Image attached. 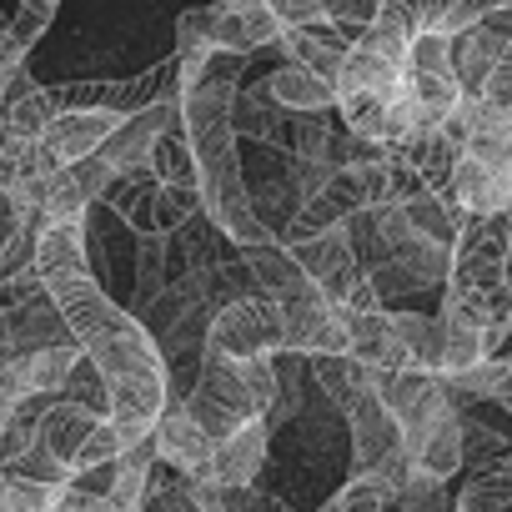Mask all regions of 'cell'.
Instances as JSON below:
<instances>
[{
    "label": "cell",
    "instance_id": "obj_40",
    "mask_svg": "<svg viewBox=\"0 0 512 512\" xmlns=\"http://www.w3.org/2000/svg\"><path fill=\"white\" fill-rule=\"evenodd\" d=\"M0 512H16V502H11V492H6V482H0Z\"/></svg>",
    "mask_w": 512,
    "mask_h": 512
},
{
    "label": "cell",
    "instance_id": "obj_23",
    "mask_svg": "<svg viewBox=\"0 0 512 512\" xmlns=\"http://www.w3.org/2000/svg\"><path fill=\"white\" fill-rule=\"evenodd\" d=\"M402 211H407V221H412V231L417 236H427V241H437V246H452L457 241V231H462V211L447 201V196H437V191H427V196H412V201H397Z\"/></svg>",
    "mask_w": 512,
    "mask_h": 512
},
{
    "label": "cell",
    "instance_id": "obj_38",
    "mask_svg": "<svg viewBox=\"0 0 512 512\" xmlns=\"http://www.w3.org/2000/svg\"><path fill=\"white\" fill-rule=\"evenodd\" d=\"M16 226H21V211H16V201H11L6 191H0V246L16 236Z\"/></svg>",
    "mask_w": 512,
    "mask_h": 512
},
{
    "label": "cell",
    "instance_id": "obj_5",
    "mask_svg": "<svg viewBox=\"0 0 512 512\" xmlns=\"http://www.w3.org/2000/svg\"><path fill=\"white\" fill-rule=\"evenodd\" d=\"M282 251L292 256V262L322 287V297L337 307L352 287H357V277H367L362 267H357V256H352V246H347V231L342 226H327V231H317V236H302V241H282Z\"/></svg>",
    "mask_w": 512,
    "mask_h": 512
},
{
    "label": "cell",
    "instance_id": "obj_16",
    "mask_svg": "<svg viewBox=\"0 0 512 512\" xmlns=\"http://www.w3.org/2000/svg\"><path fill=\"white\" fill-rule=\"evenodd\" d=\"M6 332H11V347H16V357H31V352H46V347H71L76 337H71V322H66V312L56 307V297L41 287V292H31L26 302H16L11 312H6Z\"/></svg>",
    "mask_w": 512,
    "mask_h": 512
},
{
    "label": "cell",
    "instance_id": "obj_36",
    "mask_svg": "<svg viewBox=\"0 0 512 512\" xmlns=\"http://www.w3.org/2000/svg\"><path fill=\"white\" fill-rule=\"evenodd\" d=\"M71 482H76L86 497H111V487H116V462H101V467L71 472Z\"/></svg>",
    "mask_w": 512,
    "mask_h": 512
},
{
    "label": "cell",
    "instance_id": "obj_35",
    "mask_svg": "<svg viewBox=\"0 0 512 512\" xmlns=\"http://www.w3.org/2000/svg\"><path fill=\"white\" fill-rule=\"evenodd\" d=\"M267 6L277 11L282 31H292V26H312V21H327V16H322V0H267Z\"/></svg>",
    "mask_w": 512,
    "mask_h": 512
},
{
    "label": "cell",
    "instance_id": "obj_42",
    "mask_svg": "<svg viewBox=\"0 0 512 512\" xmlns=\"http://www.w3.org/2000/svg\"><path fill=\"white\" fill-rule=\"evenodd\" d=\"M502 407H507V412H512V397H507V402H502Z\"/></svg>",
    "mask_w": 512,
    "mask_h": 512
},
{
    "label": "cell",
    "instance_id": "obj_14",
    "mask_svg": "<svg viewBox=\"0 0 512 512\" xmlns=\"http://www.w3.org/2000/svg\"><path fill=\"white\" fill-rule=\"evenodd\" d=\"M402 447H407V457H412L417 472L452 482V477L462 472V412L447 407V412H437L432 422L402 432Z\"/></svg>",
    "mask_w": 512,
    "mask_h": 512
},
{
    "label": "cell",
    "instance_id": "obj_24",
    "mask_svg": "<svg viewBox=\"0 0 512 512\" xmlns=\"http://www.w3.org/2000/svg\"><path fill=\"white\" fill-rule=\"evenodd\" d=\"M146 166H151V176H156L161 186H196V156H191V141H186L181 121L156 136Z\"/></svg>",
    "mask_w": 512,
    "mask_h": 512
},
{
    "label": "cell",
    "instance_id": "obj_18",
    "mask_svg": "<svg viewBox=\"0 0 512 512\" xmlns=\"http://www.w3.org/2000/svg\"><path fill=\"white\" fill-rule=\"evenodd\" d=\"M267 467V422L256 417L246 427H236L231 437L216 442V457H211V482L221 487H251Z\"/></svg>",
    "mask_w": 512,
    "mask_h": 512
},
{
    "label": "cell",
    "instance_id": "obj_33",
    "mask_svg": "<svg viewBox=\"0 0 512 512\" xmlns=\"http://www.w3.org/2000/svg\"><path fill=\"white\" fill-rule=\"evenodd\" d=\"M377 6H382V0H322V16L357 41V36L377 21Z\"/></svg>",
    "mask_w": 512,
    "mask_h": 512
},
{
    "label": "cell",
    "instance_id": "obj_12",
    "mask_svg": "<svg viewBox=\"0 0 512 512\" xmlns=\"http://www.w3.org/2000/svg\"><path fill=\"white\" fill-rule=\"evenodd\" d=\"M106 186H111V166H106L101 156H86V161H76V166H61V171L46 181L41 216H46V221H81V216L101 201Z\"/></svg>",
    "mask_w": 512,
    "mask_h": 512
},
{
    "label": "cell",
    "instance_id": "obj_31",
    "mask_svg": "<svg viewBox=\"0 0 512 512\" xmlns=\"http://www.w3.org/2000/svg\"><path fill=\"white\" fill-rule=\"evenodd\" d=\"M0 472H16V477H26V482H41V487H61V482H71V467H66L61 457H51L41 442H36L26 457H16L11 467H0Z\"/></svg>",
    "mask_w": 512,
    "mask_h": 512
},
{
    "label": "cell",
    "instance_id": "obj_32",
    "mask_svg": "<svg viewBox=\"0 0 512 512\" xmlns=\"http://www.w3.org/2000/svg\"><path fill=\"white\" fill-rule=\"evenodd\" d=\"M116 457H121V432H116V422H111V417H101V422H96V432L86 437V447L76 452L71 472H86V467H101V462H116Z\"/></svg>",
    "mask_w": 512,
    "mask_h": 512
},
{
    "label": "cell",
    "instance_id": "obj_39",
    "mask_svg": "<svg viewBox=\"0 0 512 512\" xmlns=\"http://www.w3.org/2000/svg\"><path fill=\"white\" fill-rule=\"evenodd\" d=\"M16 362V347H11V332H6V312H0V367Z\"/></svg>",
    "mask_w": 512,
    "mask_h": 512
},
{
    "label": "cell",
    "instance_id": "obj_10",
    "mask_svg": "<svg viewBox=\"0 0 512 512\" xmlns=\"http://www.w3.org/2000/svg\"><path fill=\"white\" fill-rule=\"evenodd\" d=\"M282 41V21L267 0H231V6H216V31L211 46L221 56H256L262 46Z\"/></svg>",
    "mask_w": 512,
    "mask_h": 512
},
{
    "label": "cell",
    "instance_id": "obj_34",
    "mask_svg": "<svg viewBox=\"0 0 512 512\" xmlns=\"http://www.w3.org/2000/svg\"><path fill=\"white\" fill-rule=\"evenodd\" d=\"M482 106H492V111H507V116H512V41H507L502 61L492 66V76H487V86H482Z\"/></svg>",
    "mask_w": 512,
    "mask_h": 512
},
{
    "label": "cell",
    "instance_id": "obj_28",
    "mask_svg": "<svg viewBox=\"0 0 512 512\" xmlns=\"http://www.w3.org/2000/svg\"><path fill=\"white\" fill-rule=\"evenodd\" d=\"M81 357V347L71 342V347H46V352H31V357H21L26 362V377H31V392H41V397H61V387H66V372H71V362Z\"/></svg>",
    "mask_w": 512,
    "mask_h": 512
},
{
    "label": "cell",
    "instance_id": "obj_27",
    "mask_svg": "<svg viewBox=\"0 0 512 512\" xmlns=\"http://www.w3.org/2000/svg\"><path fill=\"white\" fill-rule=\"evenodd\" d=\"M397 512H457V497L447 492V482L442 477H427V472H407L402 477V487H397V502H392Z\"/></svg>",
    "mask_w": 512,
    "mask_h": 512
},
{
    "label": "cell",
    "instance_id": "obj_30",
    "mask_svg": "<svg viewBox=\"0 0 512 512\" xmlns=\"http://www.w3.org/2000/svg\"><path fill=\"white\" fill-rule=\"evenodd\" d=\"M6 121H11V131H16V136H31V141H36V136H41V131H46V126L56 121L51 91H46V86H36L31 96L11 101V106H6Z\"/></svg>",
    "mask_w": 512,
    "mask_h": 512
},
{
    "label": "cell",
    "instance_id": "obj_2",
    "mask_svg": "<svg viewBox=\"0 0 512 512\" xmlns=\"http://www.w3.org/2000/svg\"><path fill=\"white\" fill-rule=\"evenodd\" d=\"M272 392H277L272 357L231 362V357L206 352V357H201V372H196V387H191V397H186V412H191V422H196L211 442H221V437H231L236 427L267 417Z\"/></svg>",
    "mask_w": 512,
    "mask_h": 512
},
{
    "label": "cell",
    "instance_id": "obj_4",
    "mask_svg": "<svg viewBox=\"0 0 512 512\" xmlns=\"http://www.w3.org/2000/svg\"><path fill=\"white\" fill-rule=\"evenodd\" d=\"M342 417H347V432H352V477H367V472H377L387 457L407 452L397 417H392V412L382 407V397H377V372L352 392V402L342 407Z\"/></svg>",
    "mask_w": 512,
    "mask_h": 512
},
{
    "label": "cell",
    "instance_id": "obj_1",
    "mask_svg": "<svg viewBox=\"0 0 512 512\" xmlns=\"http://www.w3.org/2000/svg\"><path fill=\"white\" fill-rule=\"evenodd\" d=\"M36 277L56 297V307L71 322L76 347L101 367L111 392V422H156L166 412V362L151 342V332L111 302L91 267H86V241L81 221H46L36 241Z\"/></svg>",
    "mask_w": 512,
    "mask_h": 512
},
{
    "label": "cell",
    "instance_id": "obj_20",
    "mask_svg": "<svg viewBox=\"0 0 512 512\" xmlns=\"http://www.w3.org/2000/svg\"><path fill=\"white\" fill-rule=\"evenodd\" d=\"M96 422H101V417H96V412H86L81 402L56 397V402L41 412V447L71 467V462H76V452L86 447V437L96 432Z\"/></svg>",
    "mask_w": 512,
    "mask_h": 512
},
{
    "label": "cell",
    "instance_id": "obj_15",
    "mask_svg": "<svg viewBox=\"0 0 512 512\" xmlns=\"http://www.w3.org/2000/svg\"><path fill=\"white\" fill-rule=\"evenodd\" d=\"M462 216H492V211H512V171H497V166H482L477 156H457L452 176H447V191H442Z\"/></svg>",
    "mask_w": 512,
    "mask_h": 512
},
{
    "label": "cell",
    "instance_id": "obj_9",
    "mask_svg": "<svg viewBox=\"0 0 512 512\" xmlns=\"http://www.w3.org/2000/svg\"><path fill=\"white\" fill-rule=\"evenodd\" d=\"M377 397L397 417L402 432H412V427H422V422H432L437 412L452 407L437 372H377Z\"/></svg>",
    "mask_w": 512,
    "mask_h": 512
},
{
    "label": "cell",
    "instance_id": "obj_29",
    "mask_svg": "<svg viewBox=\"0 0 512 512\" xmlns=\"http://www.w3.org/2000/svg\"><path fill=\"white\" fill-rule=\"evenodd\" d=\"M211 31H216V6H191V11H181V21H176V56H181V61H191V56H216Z\"/></svg>",
    "mask_w": 512,
    "mask_h": 512
},
{
    "label": "cell",
    "instance_id": "obj_37",
    "mask_svg": "<svg viewBox=\"0 0 512 512\" xmlns=\"http://www.w3.org/2000/svg\"><path fill=\"white\" fill-rule=\"evenodd\" d=\"M26 71V51L6 36V41H0V101H6V91H11V81Z\"/></svg>",
    "mask_w": 512,
    "mask_h": 512
},
{
    "label": "cell",
    "instance_id": "obj_41",
    "mask_svg": "<svg viewBox=\"0 0 512 512\" xmlns=\"http://www.w3.org/2000/svg\"><path fill=\"white\" fill-rule=\"evenodd\" d=\"M6 36H11V16H6V11H0V41H6Z\"/></svg>",
    "mask_w": 512,
    "mask_h": 512
},
{
    "label": "cell",
    "instance_id": "obj_6",
    "mask_svg": "<svg viewBox=\"0 0 512 512\" xmlns=\"http://www.w3.org/2000/svg\"><path fill=\"white\" fill-rule=\"evenodd\" d=\"M181 121V91H166L161 101H151V106H141V111H131L111 136H106V146L96 151L106 166H111V176H126V171H141L146 161H151V146H156V136L166 131V126H176Z\"/></svg>",
    "mask_w": 512,
    "mask_h": 512
},
{
    "label": "cell",
    "instance_id": "obj_13",
    "mask_svg": "<svg viewBox=\"0 0 512 512\" xmlns=\"http://www.w3.org/2000/svg\"><path fill=\"white\" fill-rule=\"evenodd\" d=\"M211 457H216V442L191 422L186 407H166L156 417V462L181 472V477H211Z\"/></svg>",
    "mask_w": 512,
    "mask_h": 512
},
{
    "label": "cell",
    "instance_id": "obj_22",
    "mask_svg": "<svg viewBox=\"0 0 512 512\" xmlns=\"http://www.w3.org/2000/svg\"><path fill=\"white\" fill-rule=\"evenodd\" d=\"M507 507H512V452L502 462L477 467L457 492V512H507Z\"/></svg>",
    "mask_w": 512,
    "mask_h": 512
},
{
    "label": "cell",
    "instance_id": "obj_8",
    "mask_svg": "<svg viewBox=\"0 0 512 512\" xmlns=\"http://www.w3.org/2000/svg\"><path fill=\"white\" fill-rule=\"evenodd\" d=\"M126 116L121 111H61L41 136H36V146H41V161L51 166V171H61V166H76V161H86V156H96L101 146H106V136L121 126Z\"/></svg>",
    "mask_w": 512,
    "mask_h": 512
},
{
    "label": "cell",
    "instance_id": "obj_21",
    "mask_svg": "<svg viewBox=\"0 0 512 512\" xmlns=\"http://www.w3.org/2000/svg\"><path fill=\"white\" fill-rule=\"evenodd\" d=\"M392 327L412 357V372H437L442 377V342H447V327L437 312H392Z\"/></svg>",
    "mask_w": 512,
    "mask_h": 512
},
{
    "label": "cell",
    "instance_id": "obj_19",
    "mask_svg": "<svg viewBox=\"0 0 512 512\" xmlns=\"http://www.w3.org/2000/svg\"><path fill=\"white\" fill-rule=\"evenodd\" d=\"M262 86H267V96H272L287 116H322V111H337V86L322 81L317 71L297 66V61H282Z\"/></svg>",
    "mask_w": 512,
    "mask_h": 512
},
{
    "label": "cell",
    "instance_id": "obj_11",
    "mask_svg": "<svg viewBox=\"0 0 512 512\" xmlns=\"http://www.w3.org/2000/svg\"><path fill=\"white\" fill-rule=\"evenodd\" d=\"M342 327H347V342H352V362L372 367V372H412V357L392 327V312H347L337 307Z\"/></svg>",
    "mask_w": 512,
    "mask_h": 512
},
{
    "label": "cell",
    "instance_id": "obj_43",
    "mask_svg": "<svg viewBox=\"0 0 512 512\" xmlns=\"http://www.w3.org/2000/svg\"><path fill=\"white\" fill-rule=\"evenodd\" d=\"M507 337H512V332H507Z\"/></svg>",
    "mask_w": 512,
    "mask_h": 512
},
{
    "label": "cell",
    "instance_id": "obj_7",
    "mask_svg": "<svg viewBox=\"0 0 512 512\" xmlns=\"http://www.w3.org/2000/svg\"><path fill=\"white\" fill-rule=\"evenodd\" d=\"M507 41H512V6L487 11L477 26H467L462 36H452V71H457L462 96H482V86H487L492 66L502 61Z\"/></svg>",
    "mask_w": 512,
    "mask_h": 512
},
{
    "label": "cell",
    "instance_id": "obj_17",
    "mask_svg": "<svg viewBox=\"0 0 512 512\" xmlns=\"http://www.w3.org/2000/svg\"><path fill=\"white\" fill-rule=\"evenodd\" d=\"M347 51H352V36H347L342 26H332V21H312V26L282 31V56L297 61V66H307V71H317V76L332 81V86H337V76H342Z\"/></svg>",
    "mask_w": 512,
    "mask_h": 512
},
{
    "label": "cell",
    "instance_id": "obj_25",
    "mask_svg": "<svg viewBox=\"0 0 512 512\" xmlns=\"http://www.w3.org/2000/svg\"><path fill=\"white\" fill-rule=\"evenodd\" d=\"M397 502V487H387L382 477H347L322 512H392Z\"/></svg>",
    "mask_w": 512,
    "mask_h": 512
},
{
    "label": "cell",
    "instance_id": "obj_26",
    "mask_svg": "<svg viewBox=\"0 0 512 512\" xmlns=\"http://www.w3.org/2000/svg\"><path fill=\"white\" fill-rule=\"evenodd\" d=\"M61 397H66V402H81V407H86V412H96V417H111V392H106V377H101V367H96L86 352L71 362Z\"/></svg>",
    "mask_w": 512,
    "mask_h": 512
},
{
    "label": "cell",
    "instance_id": "obj_3",
    "mask_svg": "<svg viewBox=\"0 0 512 512\" xmlns=\"http://www.w3.org/2000/svg\"><path fill=\"white\" fill-rule=\"evenodd\" d=\"M206 352L231 357V362L282 352V307L272 297H241V302L216 307L206 322Z\"/></svg>",
    "mask_w": 512,
    "mask_h": 512
}]
</instances>
